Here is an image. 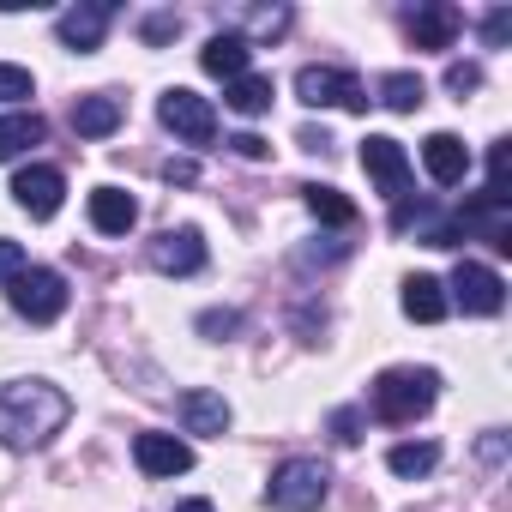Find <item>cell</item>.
<instances>
[{"mask_svg":"<svg viewBox=\"0 0 512 512\" xmlns=\"http://www.w3.org/2000/svg\"><path fill=\"white\" fill-rule=\"evenodd\" d=\"M67 416H73V404L49 380H7V386H0V440L19 446V452L55 440L67 428Z\"/></svg>","mask_w":512,"mask_h":512,"instance_id":"6da1fadb","label":"cell"},{"mask_svg":"<svg viewBox=\"0 0 512 512\" xmlns=\"http://www.w3.org/2000/svg\"><path fill=\"white\" fill-rule=\"evenodd\" d=\"M440 398V374L434 368H386L374 386H368V404L380 422H416L422 410H434Z\"/></svg>","mask_w":512,"mask_h":512,"instance_id":"7a4b0ae2","label":"cell"},{"mask_svg":"<svg viewBox=\"0 0 512 512\" xmlns=\"http://www.w3.org/2000/svg\"><path fill=\"white\" fill-rule=\"evenodd\" d=\"M326 488H332V470H326L320 458H290V464L272 470L266 500H272L278 512H314V506L326 500Z\"/></svg>","mask_w":512,"mask_h":512,"instance_id":"3957f363","label":"cell"},{"mask_svg":"<svg viewBox=\"0 0 512 512\" xmlns=\"http://www.w3.org/2000/svg\"><path fill=\"white\" fill-rule=\"evenodd\" d=\"M296 97L308 103V109H350V115H362L374 97H368V85L356 79V73H344V67H302L296 73Z\"/></svg>","mask_w":512,"mask_h":512,"instance_id":"277c9868","label":"cell"},{"mask_svg":"<svg viewBox=\"0 0 512 512\" xmlns=\"http://www.w3.org/2000/svg\"><path fill=\"white\" fill-rule=\"evenodd\" d=\"M13 308H19L31 326L61 320V314H67V278H61V272H49V266L19 272V278H13Z\"/></svg>","mask_w":512,"mask_h":512,"instance_id":"5b68a950","label":"cell"},{"mask_svg":"<svg viewBox=\"0 0 512 512\" xmlns=\"http://www.w3.org/2000/svg\"><path fill=\"white\" fill-rule=\"evenodd\" d=\"M157 115H163V127L175 133V139H187V145H211L217 139V109L199 97V91H163V103H157Z\"/></svg>","mask_w":512,"mask_h":512,"instance_id":"8992f818","label":"cell"},{"mask_svg":"<svg viewBox=\"0 0 512 512\" xmlns=\"http://www.w3.org/2000/svg\"><path fill=\"white\" fill-rule=\"evenodd\" d=\"M446 302H458L464 314H500L506 308V278L494 272V266H476V260H458V272H452V296Z\"/></svg>","mask_w":512,"mask_h":512,"instance_id":"52a82bcc","label":"cell"},{"mask_svg":"<svg viewBox=\"0 0 512 512\" xmlns=\"http://www.w3.org/2000/svg\"><path fill=\"white\" fill-rule=\"evenodd\" d=\"M362 169L374 175V187L398 205V199H410V157H404V145L398 139H386V133H368L362 139Z\"/></svg>","mask_w":512,"mask_h":512,"instance_id":"ba28073f","label":"cell"},{"mask_svg":"<svg viewBox=\"0 0 512 512\" xmlns=\"http://www.w3.org/2000/svg\"><path fill=\"white\" fill-rule=\"evenodd\" d=\"M115 25V0H85V7H67L61 19H55V37L73 49V55H91V49H103V31Z\"/></svg>","mask_w":512,"mask_h":512,"instance_id":"9c48e42d","label":"cell"},{"mask_svg":"<svg viewBox=\"0 0 512 512\" xmlns=\"http://www.w3.org/2000/svg\"><path fill=\"white\" fill-rule=\"evenodd\" d=\"M13 199H19V211H31V217H55L61 199H67V175H61L55 163H31V169L13 175Z\"/></svg>","mask_w":512,"mask_h":512,"instance_id":"30bf717a","label":"cell"},{"mask_svg":"<svg viewBox=\"0 0 512 512\" xmlns=\"http://www.w3.org/2000/svg\"><path fill=\"white\" fill-rule=\"evenodd\" d=\"M151 266H157L163 278H193V272L205 266V241H199V229H193V223L163 229V235L151 241Z\"/></svg>","mask_w":512,"mask_h":512,"instance_id":"8fae6325","label":"cell"},{"mask_svg":"<svg viewBox=\"0 0 512 512\" xmlns=\"http://www.w3.org/2000/svg\"><path fill=\"white\" fill-rule=\"evenodd\" d=\"M199 67L211 73V79H241L247 67H253V37H241V31H217L205 49H199Z\"/></svg>","mask_w":512,"mask_h":512,"instance_id":"7c38bea8","label":"cell"},{"mask_svg":"<svg viewBox=\"0 0 512 512\" xmlns=\"http://www.w3.org/2000/svg\"><path fill=\"white\" fill-rule=\"evenodd\" d=\"M133 458H139L145 476H181V470H193V446L175 440V434H139Z\"/></svg>","mask_w":512,"mask_h":512,"instance_id":"4fadbf2b","label":"cell"},{"mask_svg":"<svg viewBox=\"0 0 512 512\" xmlns=\"http://www.w3.org/2000/svg\"><path fill=\"white\" fill-rule=\"evenodd\" d=\"M458 25H464L458 7H446V0H428V7L410 13V43H416V49H452Z\"/></svg>","mask_w":512,"mask_h":512,"instance_id":"5bb4252c","label":"cell"},{"mask_svg":"<svg viewBox=\"0 0 512 512\" xmlns=\"http://www.w3.org/2000/svg\"><path fill=\"white\" fill-rule=\"evenodd\" d=\"M422 163H428V175H434L440 187H458V181L470 175V151H464L458 133H428V139H422Z\"/></svg>","mask_w":512,"mask_h":512,"instance_id":"9a60e30c","label":"cell"},{"mask_svg":"<svg viewBox=\"0 0 512 512\" xmlns=\"http://www.w3.org/2000/svg\"><path fill=\"white\" fill-rule=\"evenodd\" d=\"M175 410H181V428H187V434H223V428H229V404H223L217 392H205V386L181 392Z\"/></svg>","mask_w":512,"mask_h":512,"instance_id":"2e32d148","label":"cell"},{"mask_svg":"<svg viewBox=\"0 0 512 512\" xmlns=\"http://www.w3.org/2000/svg\"><path fill=\"white\" fill-rule=\"evenodd\" d=\"M91 223H97V235H127V229L139 223L133 193H121V187H97V193H91Z\"/></svg>","mask_w":512,"mask_h":512,"instance_id":"e0dca14e","label":"cell"},{"mask_svg":"<svg viewBox=\"0 0 512 512\" xmlns=\"http://www.w3.org/2000/svg\"><path fill=\"white\" fill-rule=\"evenodd\" d=\"M43 133H49V121H43L37 109L0 115V163H13V157H25L31 145H43Z\"/></svg>","mask_w":512,"mask_h":512,"instance_id":"ac0fdd59","label":"cell"},{"mask_svg":"<svg viewBox=\"0 0 512 512\" xmlns=\"http://www.w3.org/2000/svg\"><path fill=\"white\" fill-rule=\"evenodd\" d=\"M446 284L440 278H428V272H416V278H404V314L410 320H422V326H434V320H446Z\"/></svg>","mask_w":512,"mask_h":512,"instance_id":"d6986e66","label":"cell"},{"mask_svg":"<svg viewBox=\"0 0 512 512\" xmlns=\"http://www.w3.org/2000/svg\"><path fill=\"white\" fill-rule=\"evenodd\" d=\"M115 127H121V97H79V109H73L79 139H109Z\"/></svg>","mask_w":512,"mask_h":512,"instance_id":"ffe728a7","label":"cell"},{"mask_svg":"<svg viewBox=\"0 0 512 512\" xmlns=\"http://www.w3.org/2000/svg\"><path fill=\"white\" fill-rule=\"evenodd\" d=\"M223 103H229L235 115H266V109H272V79L241 73V79H229V85H223Z\"/></svg>","mask_w":512,"mask_h":512,"instance_id":"44dd1931","label":"cell"},{"mask_svg":"<svg viewBox=\"0 0 512 512\" xmlns=\"http://www.w3.org/2000/svg\"><path fill=\"white\" fill-rule=\"evenodd\" d=\"M302 199H308V211H314L320 223H332V229H350V223H356V199H344L338 187H320V181H314V187H302Z\"/></svg>","mask_w":512,"mask_h":512,"instance_id":"7402d4cb","label":"cell"},{"mask_svg":"<svg viewBox=\"0 0 512 512\" xmlns=\"http://www.w3.org/2000/svg\"><path fill=\"white\" fill-rule=\"evenodd\" d=\"M422 97H428V91H422L416 73H386V79H380V103H386L392 115H416Z\"/></svg>","mask_w":512,"mask_h":512,"instance_id":"603a6c76","label":"cell"},{"mask_svg":"<svg viewBox=\"0 0 512 512\" xmlns=\"http://www.w3.org/2000/svg\"><path fill=\"white\" fill-rule=\"evenodd\" d=\"M386 464H392L398 476H428V470L440 464V446H434V440H404V446L386 452Z\"/></svg>","mask_w":512,"mask_h":512,"instance_id":"cb8c5ba5","label":"cell"},{"mask_svg":"<svg viewBox=\"0 0 512 512\" xmlns=\"http://www.w3.org/2000/svg\"><path fill=\"white\" fill-rule=\"evenodd\" d=\"M506 163H512V139H494L488 145V199H500V205H512V187H506Z\"/></svg>","mask_w":512,"mask_h":512,"instance_id":"d4e9b609","label":"cell"},{"mask_svg":"<svg viewBox=\"0 0 512 512\" xmlns=\"http://www.w3.org/2000/svg\"><path fill=\"white\" fill-rule=\"evenodd\" d=\"M19 272H31V253H25V241H7V235H0V284H13Z\"/></svg>","mask_w":512,"mask_h":512,"instance_id":"484cf974","label":"cell"},{"mask_svg":"<svg viewBox=\"0 0 512 512\" xmlns=\"http://www.w3.org/2000/svg\"><path fill=\"white\" fill-rule=\"evenodd\" d=\"M37 85H31V73L25 67H7V61H0V103H25Z\"/></svg>","mask_w":512,"mask_h":512,"instance_id":"4316f807","label":"cell"},{"mask_svg":"<svg viewBox=\"0 0 512 512\" xmlns=\"http://www.w3.org/2000/svg\"><path fill=\"white\" fill-rule=\"evenodd\" d=\"M139 37H145L151 49H157V43H175V37H181V13H151V19L139 25Z\"/></svg>","mask_w":512,"mask_h":512,"instance_id":"83f0119b","label":"cell"},{"mask_svg":"<svg viewBox=\"0 0 512 512\" xmlns=\"http://www.w3.org/2000/svg\"><path fill=\"white\" fill-rule=\"evenodd\" d=\"M476 85H482V67H476V61H452V67H446V91H452L458 103H464Z\"/></svg>","mask_w":512,"mask_h":512,"instance_id":"f1b7e54d","label":"cell"},{"mask_svg":"<svg viewBox=\"0 0 512 512\" xmlns=\"http://www.w3.org/2000/svg\"><path fill=\"white\" fill-rule=\"evenodd\" d=\"M199 332L205 338H229V332H241V314L235 308H211V314H199Z\"/></svg>","mask_w":512,"mask_h":512,"instance_id":"f546056e","label":"cell"},{"mask_svg":"<svg viewBox=\"0 0 512 512\" xmlns=\"http://www.w3.org/2000/svg\"><path fill=\"white\" fill-rule=\"evenodd\" d=\"M247 25L260 37H278V31H290V7H260V13H247Z\"/></svg>","mask_w":512,"mask_h":512,"instance_id":"4dcf8cb0","label":"cell"},{"mask_svg":"<svg viewBox=\"0 0 512 512\" xmlns=\"http://www.w3.org/2000/svg\"><path fill=\"white\" fill-rule=\"evenodd\" d=\"M506 37H512V13L494 7V13L482 19V43H488V49H506Z\"/></svg>","mask_w":512,"mask_h":512,"instance_id":"1f68e13d","label":"cell"},{"mask_svg":"<svg viewBox=\"0 0 512 512\" xmlns=\"http://www.w3.org/2000/svg\"><path fill=\"white\" fill-rule=\"evenodd\" d=\"M163 181H169V187H193V181H199V163H193V157H169V163H163Z\"/></svg>","mask_w":512,"mask_h":512,"instance_id":"d6a6232c","label":"cell"},{"mask_svg":"<svg viewBox=\"0 0 512 512\" xmlns=\"http://www.w3.org/2000/svg\"><path fill=\"white\" fill-rule=\"evenodd\" d=\"M332 434H338L344 446H356V440H362V410H338V416H332Z\"/></svg>","mask_w":512,"mask_h":512,"instance_id":"836d02e7","label":"cell"},{"mask_svg":"<svg viewBox=\"0 0 512 512\" xmlns=\"http://www.w3.org/2000/svg\"><path fill=\"white\" fill-rule=\"evenodd\" d=\"M229 151H235V157H247V163H260V157H266L272 145H266L260 133H235V139H229Z\"/></svg>","mask_w":512,"mask_h":512,"instance_id":"e575fe53","label":"cell"},{"mask_svg":"<svg viewBox=\"0 0 512 512\" xmlns=\"http://www.w3.org/2000/svg\"><path fill=\"white\" fill-rule=\"evenodd\" d=\"M476 452H482L488 464H500V458H506V440H500V434H482V446H476Z\"/></svg>","mask_w":512,"mask_h":512,"instance_id":"d590c367","label":"cell"},{"mask_svg":"<svg viewBox=\"0 0 512 512\" xmlns=\"http://www.w3.org/2000/svg\"><path fill=\"white\" fill-rule=\"evenodd\" d=\"M175 512H217V506H211V500H181Z\"/></svg>","mask_w":512,"mask_h":512,"instance_id":"8d00e7d4","label":"cell"}]
</instances>
